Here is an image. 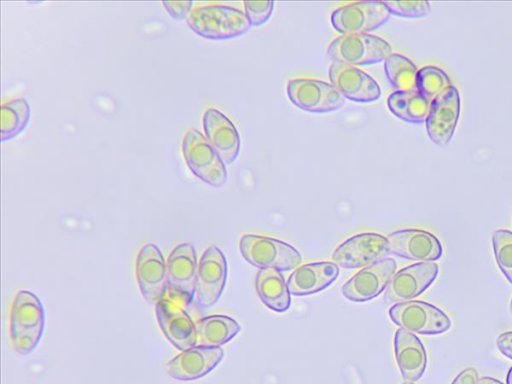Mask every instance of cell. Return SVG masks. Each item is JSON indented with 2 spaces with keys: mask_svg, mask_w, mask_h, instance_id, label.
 <instances>
[{
  "mask_svg": "<svg viewBox=\"0 0 512 384\" xmlns=\"http://www.w3.org/2000/svg\"><path fill=\"white\" fill-rule=\"evenodd\" d=\"M135 272L141 294L149 303L155 304L166 294L167 263L155 244L147 243L140 249Z\"/></svg>",
  "mask_w": 512,
  "mask_h": 384,
  "instance_id": "2e32d148",
  "label": "cell"
},
{
  "mask_svg": "<svg viewBox=\"0 0 512 384\" xmlns=\"http://www.w3.org/2000/svg\"><path fill=\"white\" fill-rule=\"evenodd\" d=\"M431 103L419 92L394 91L387 98L390 112L399 119L409 123H423L429 113Z\"/></svg>",
  "mask_w": 512,
  "mask_h": 384,
  "instance_id": "d4e9b609",
  "label": "cell"
},
{
  "mask_svg": "<svg viewBox=\"0 0 512 384\" xmlns=\"http://www.w3.org/2000/svg\"><path fill=\"white\" fill-rule=\"evenodd\" d=\"M186 23L194 33L209 40L233 39L251 28L245 12L235 7L217 4L193 9Z\"/></svg>",
  "mask_w": 512,
  "mask_h": 384,
  "instance_id": "7a4b0ae2",
  "label": "cell"
},
{
  "mask_svg": "<svg viewBox=\"0 0 512 384\" xmlns=\"http://www.w3.org/2000/svg\"><path fill=\"white\" fill-rule=\"evenodd\" d=\"M31 108L25 98L11 100L1 106V142L19 136L27 127Z\"/></svg>",
  "mask_w": 512,
  "mask_h": 384,
  "instance_id": "484cf974",
  "label": "cell"
},
{
  "mask_svg": "<svg viewBox=\"0 0 512 384\" xmlns=\"http://www.w3.org/2000/svg\"><path fill=\"white\" fill-rule=\"evenodd\" d=\"M158 325L167 340L184 351L197 345L196 324L183 305L165 294L155 303Z\"/></svg>",
  "mask_w": 512,
  "mask_h": 384,
  "instance_id": "8fae6325",
  "label": "cell"
},
{
  "mask_svg": "<svg viewBox=\"0 0 512 384\" xmlns=\"http://www.w3.org/2000/svg\"><path fill=\"white\" fill-rule=\"evenodd\" d=\"M256 292L265 306L282 313L291 304L290 291L281 271L260 269L255 278Z\"/></svg>",
  "mask_w": 512,
  "mask_h": 384,
  "instance_id": "603a6c76",
  "label": "cell"
},
{
  "mask_svg": "<svg viewBox=\"0 0 512 384\" xmlns=\"http://www.w3.org/2000/svg\"><path fill=\"white\" fill-rule=\"evenodd\" d=\"M403 384H414L413 382H404Z\"/></svg>",
  "mask_w": 512,
  "mask_h": 384,
  "instance_id": "74e56055",
  "label": "cell"
},
{
  "mask_svg": "<svg viewBox=\"0 0 512 384\" xmlns=\"http://www.w3.org/2000/svg\"><path fill=\"white\" fill-rule=\"evenodd\" d=\"M241 330L239 323L226 315H210L196 323L197 345L220 347L234 338Z\"/></svg>",
  "mask_w": 512,
  "mask_h": 384,
  "instance_id": "cb8c5ba5",
  "label": "cell"
},
{
  "mask_svg": "<svg viewBox=\"0 0 512 384\" xmlns=\"http://www.w3.org/2000/svg\"><path fill=\"white\" fill-rule=\"evenodd\" d=\"M452 85L448 74L436 66H424L416 75V91L430 103Z\"/></svg>",
  "mask_w": 512,
  "mask_h": 384,
  "instance_id": "83f0119b",
  "label": "cell"
},
{
  "mask_svg": "<svg viewBox=\"0 0 512 384\" xmlns=\"http://www.w3.org/2000/svg\"><path fill=\"white\" fill-rule=\"evenodd\" d=\"M500 352L512 360V331L501 333L496 340Z\"/></svg>",
  "mask_w": 512,
  "mask_h": 384,
  "instance_id": "d6a6232c",
  "label": "cell"
},
{
  "mask_svg": "<svg viewBox=\"0 0 512 384\" xmlns=\"http://www.w3.org/2000/svg\"><path fill=\"white\" fill-rule=\"evenodd\" d=\"M396 269V261L388 257L365 266L345 282L342 295L354 302L369 301L386 289Z\"/></svg>",
  "mask_w": 512,
  "mask_h": 384,
  "instance_id": "5bb4252c",
  "label": "cell"
},
{
  "mask_svg": "<svg viewBox=\"0 0 512 384\" xmlns=\"http://www.w3.org/2000/svg\"><path fill=\"white\" fill-rule=\"evenodd\" d=\"M239 250L244 259L260 269L290 271L301 264V254L292 245L268 236L246 234Z\"/></svg>",
  "mask_w": 512,
  "mask_h": 384,
  "instance_id": "3957f363",
  "label": "cell"
},
{
  "mask_svg": "<svg viewBox=\"0 0 512 384\" xmlns=\"http://www.w3.org/2000/svg\"><path fill=\"white\" fill-rule=\"evenodd\" d=\"M394 351L402 377L408 382L419 380L427 366V354L421 340L414 333L399 328L394 336Z\"/></svg>",
  "mask_w": 512,
  "mask_h": 384,
  "instance_id": "7402d4cb",
  "label": "cell"
},
{
  "mask_svg": "<svg viewBox=\"0 0 512 384\" xmlns=\"http://www.w3.org/2000/svg\"><path fill=\"white\" fill-rule=\"evenodd\" d=\"M244 12L251 26L259 27L267 22L274 10L273 1L252 2L247 1L243 3Z\"/></svg>",
  "mask_w": 512,
  "mask_h": 384,
  "instance_id": "4dcf8cb0",
  "label": "cell"
},
{
  "mask_svg": "<svg viewBox=\"0 0 512 384\" xmlns=\"http://www.w3.org/2000/svg\"><path fill=\"white\" fill-rule=\"evenodd\" d=\"M389 254L387 237L364 232L342 242L332 253V260L338 266L353 269L368 266Z\"/></svg>",
  "mask_w": 512,
  "mask_h": 384,
  "instance_id": "30bf717a",
  "label": "cell"
},
{
  "mask_svg": "<svg viewBox=\"0 0 512 384\" xmlns=\"http://www.w3.org/2000/svg\"><path fill=\"white\" fill-rule=\"evenodd\" d=\"M221 347L196 345L181 351L165 365L169 376L182 381L196 380L211 372L223 359Z\"/></svg>",
  "mask_w": 512,
  "mask_h": 384,
  "instance_id": "d6986e66",
  "label": "cell"
},
{
  "mask_svg": "<svg viewBox=\"0 0 512 384\" xmlns=\"http://www.w3.org/2000/svg\"><path fill=\"white\" fill-rule=\"evenodd\" d=\"M385 4L391 15L402 18H423L431 12V6L428 1H389L385 2Z\"/></svg>",
  "mask_w": 512,
  "mask_h": 384,
  "instance_id": "f546056e",
  "label": "cell"
},
{
  "mask_svg": "<svg viewBox=\"0 0 512 384\" xmlns=\"http://www.w3.org/2000/svg\"><path fill=\"white\" fill-rule=\"evenodd\" d=\"M509 310H510V313L512 314V298H511V301H510Z\"/></svg>",
  "mask_w": 512,
  "mask_h": 384,
  "instance_id": "8d00e7d4",
  "label": "cell"
},
{
  "mask_svg": "<svg viewBox=\"0 0 512 384\" xmlns=\"http://www.w3.org/2000/svg\"><path fill=\"white\" fill-rule=\"evenodd\" d=\"M198 265L190 243L177 245L168 257L166 294L181 305H189L196 294Z\"/></svg>",
  "mask_w": 512,
  "mask_h": 384,
  "instance_id": "52a82bcc",
  "label": "cell"
},
{
  "mask_svg": "<svg viewBox=\"0 0 512 384\" xmlns=\"http://www.w3.org/2000/svg\"><path fill=\"white\" fill-rule=\"evenodd\" d=\"M478 384H504V383H502L501 381H499L493 377L483 376L478 379Z\"/></svg>",
  "mask_w": 512,
  "mask_h": 384,
  "instance_id": "e575fe53",
  "label": "cell"
},
{
  "mask_svg": "<svg viewBox=\"0 0 512 384\" xmlns=\"http://www.w3.org/2000/svg\"><path fill=\"white\" fill-rule=\"evenodd\" d=\"M386 77L395 91L416 90V65L399 53L390 54L384 61Z\"/></svg>",
  "mask_w": 512,
  "mask_h": 384,
  "instance_id": "4316f807",
  "label": "cell"
},
{
  "mask_svg": "<svg viewBox=\"0 0 512 384\" xmlns=\"http://www.w3.org/2000/svg\"><path fill=\"white\" fill-rule=\"evenodd\" d=\"M329 79L345 99L371 103L381 97L382 92L377 81L357 67L332 62Z\"/></svg>",
  "mask_w": 512,
  "mask_h": 384,
  "instance_id": "ac0fdd59",
  "label": "cell"
},
{
  "mask_svg": "<svg viewBox=\"0 0 512 384\" xmlns=\"http://www.w3.org/2000/svg\"><path fill=\"white\" fill-rule=\"evenodd\" d=\"M291 103L310 113H330L345 105V98L330 83L314 78H292L287 83Z\"/></svg>",
  "mask_w": 512,
  "mask_h": 384,
  "instance_id": "9c48e42d",
  "label": "cell"
},
{
  "mask_svg": "<svg viewBox=\"0 0 512 384\" xmlns=\"http://www.w3.org/2000/svg\"><path fill=\"white\" fill-rule=\"evenodd\" d=\"M182 154L190 171L206 184L221 187L226 183V164L196 128H190L184 134Z\"/></svg>",
  "mask_w": 512,
  "mask_h": 384,
  "instance_id": "5b68a950",
  "label": "cell"
},
{
  "mask_svg": "<svg viewBox=\"0 0 512 384\" xmlns=\"http://www.w3.org/2000/svg\"><path fill=\"white\" fill-rule=\"evenodd\" d=\"M460 116V94L452 85L430 105L426 118L429 138L438 146L447 145L452 139Z\"/></svg>",
  "mask_w": 512,
  "mask_h": 384,
  "instance_id": "e0dca14e",
  "label": "cell"
},
{
  "mask_svg": "<svg viewBox=\"0 0 512 384\" xmlns=\"http://www.w3.org/2000/svg\"><path fill=\"white\" fill-rule=\"evenodd\" d=\"M227 261L217 246L208 247L201 256L196 282L197 304L201 308L213 306L225 288Z\"/></svg>",
  "mask_w": 512,
  "mask_h": 384,
  "instance_id": "7c38bea8",
  "label": "cell"
},
{
  "mask_svg": "<svg viewBox=\"0 0 512 384\" xmlns=\"http://www.w3.org/2000/svg\"><path fill=\"white\" fill-rule=\"evenodd\" d=\"M166 11L173 19L183 20L187 19L189 13L192 11V1H177V2H163Z\"/></svg>",
  "mask_w": 512,
  "mask_h": 384,
  "instance_id": "1f68e13d",
  "label": "cell"
},
{
  "mask_svg": "<svg viewBox=\"0 0 512 384\" xmlns=\"http://www.w3.org/2000/svg\"><path fill=\"white\" fill-rule=\"evenodd\" d=\"M390 54L392 47L388 41L373 34L341 35L327 48L333 63L354 67L380 63Z\"/></svg>",
  "mask_w": 512,
  "mask_h": 384,
  "instance_id": "277c9868",
  "label": "cell"
},
{
  "mask_svg": "<svg viewBox=\"0 0 512 384\" xmlns=\"http://www.w3.org/2000/svg\"><path fill=\"white\" fill-rule=\"evenodd\" d=\"M205 137L225 164H232L240 153V135L233 122L221 111L208 108L203 113Z\"/></svg>",
  "mask_w": 512,
  "mask_h": 384,
  "instance_id": "ffe728a7",
  "label": "cell"
},
{
  "mask_svg": "<svg viewBox=\"0 0 512 384\" xmlns=\"http://www.w3.org/2000/svg\"><path fill=\"white\" fill-rule=\"evenodd\" d=\"M388 313L393 323L400 328L422 335L442 334L452 325L443 310L420 300L395 303Z\"/></svg>",
  "mask_w": 512,
  "mask_h": 384,
  "instance_id": "8992f818",
  "label": "cell"
},
{
  "mask_svg": "<svg viewBox=\"0 0 512 384\" xmlns=\"http://www.w3.org/2000/svg\"><path fill=\"white\" fill-rule=\"evenodd\" d=\"M492 246L498 267L512 284V231L495 230L492 234Z\"/></svg>",
  "mask_w": 512,
  "mask_h": 384,
  "instance_id": "f1b7e54d",
  "label": "cell"
},
{
  "mask_svg": "<svg viewBox=\"0 0 512 384\" xmlns=\"http://www.w3.org/2000/svg\"><path fill=\"white\" fill-rule=\"evenodd\" d=\"M389 253L419 262H434L441 258L440 240L423 229L407 228L391 232L387 236Z\"/></svg>",
  "mask_w": 512,
  "mask_h": 384,
  "instance_id": "9a60e30c",
  "label": "cell"
},
{
  "mask_svg": "<svg viewBox=\"0 0 512 384\" xmlns=\"http://www.w3.org/2000/svg\"><path fill=\"white\" fill-rule=\"evenodd\" d=\"M435 262H418L394 273L384 294L388 303L410 301L422 294L437 278Z\"/></svg>",
  "mask_w": 512,
  "mask_h": 384,
  "instance_id": "4fadbf2b",
  "label": "cell"
},
{
  "mask_svg": "<svg viewBox=\"0 0 512 384\" xmlns=\"http://www.w3.org/2000/svg\"><path fill=\"white\" fill-rule=\"evenodd\" d=\"M478 379L477 371L472 367H468L462 370L451 384H478Z\"/></svg>",
  "mask_w": 512,
  "mask_h": 384,
  "instance_id": "836d02e7",
  "label": "cell"
},
{
  "mask_svg": "<svg viewBox=\"0 0 512 384\" xmlns=\"http://www.w3.org/2000/svg\"><path fill=\"white\" fill-rule=\"evenodd\" d=\"M45 310L36 294L28 290L16 293L10 312V340L20 354L31 353L45 329Z\"/></svg>",
  "mask_w": 512,
  "mask_h": 384,
  "instance_id": "6da1fadb",
  "label": "cell"
},
{
  "mask_svg": "<svg viewBox=\"0 0 512 384\" xmlns=\"http://www.w3.org/2000/svg\"><path fill=\"white\" fill-rule=\"evenodd\" d=\"M339 274L334 262H312L297 267L289 276L287 286L290 294L306 296L317 293L331 285Z\"/></svg>",
  "mask_w": 512,
  "mask_h": 384,
  "instance_id": "44dd1931",
  "label": "cell"
},
{
  "mask_svg": "<svg viewBox=\"0 0 512 384\" xmlns=\"http://www.w3.org/2000/svg\"><path fill=\"white\" fill-rule=\"evenodd\" d=\"M506 384H512V366L510 367V369L507 373Z\"/></svg>",
  "mask_w": 512,
  "mask_h": 384,
  "instance_id": "d590c367",
  "label": "cell"
},
{
  "mask_svg": "<svg viewBox=\"0 0 512 384\" xmlns=\"http://www.w3.org/2000/svg\"><path fill=\"white\" fill-rule=\"evenodd\" d=\"M385 2H352L331 14L333 28L342 35L369 34L382 27L390 18Z\"/></svg>",
  "mask_w": 512,
  "mask_h": 384,
  "instance_id": "ba28073f",
  "label": "cell"
}]
</instances>
